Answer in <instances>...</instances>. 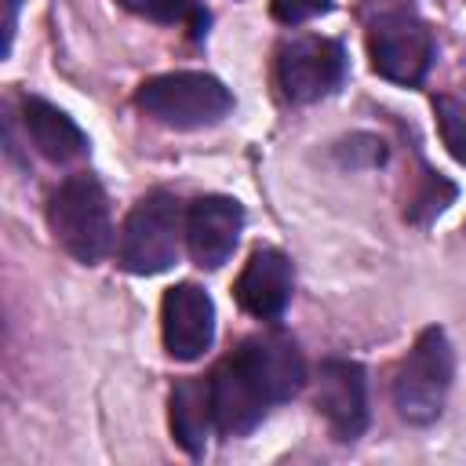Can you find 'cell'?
Masks as SVG:
<instances>
[{
	"mask_svg": "<svg viewBox=\"0 0 466 466\" xmlns=\"http://www.w3.org/2000/svg\"><path fill=\"white\" fill-rule=\"evenodd\" d=\"M451 197H455V186H451V182H444V178H437V175H426L419 197H415L411 208H408V218H411V222H430L433 215H441V211L448 208Z\"/></svg>",
	"mask_w": 466,
	"mask_h": 466,
	"instance_id": "e0dca14e",
	"label": "cell"
},
{
	"mask_svg": "<svg viewBox=\"0 0 466 466\" xmlns=\"http://www.w3.org/2000/svg\"><path fill=\"white\" fill-rule=\"evenodd\" d=\"M215 426V408H211V375H189L178 379L171 390V433L175 441L189 451L200 455L208 444V433Z\"/></svg>",
	"mask_w": 466,
	"mask_h": 466,
	"instance_id": "5bb4252c",
	"label": "cell"
},
{
	"mask_svg": "<svg viewBox=\"0 0 466 466\" xmlns=\"http://www.w3.org/2000/svg\"><path fill=\"white\" fill-rule=\"evenodd\" d=\"M47 222L55 240L84 266H95L113 251L109 197L95 175H69L51 193Z\"/></svg>",
	"mask_w": 466,
	"mask_h": 466,
	"instance_id": "6da1fadb",
	"label": "cell"
},
{
	"mask_svg": "<svg viewBox=\"0 0 466 466\" xmlns=\"http://www.w3.org/2000/svg\"><path fill=\"white\" fill-rule=\"evenodd\" d=\"M317 411L339 441H357L368 430V379L357 360L328 357L317 375Z\"/></svg>",
	"mask_w": 466,
	"mask_h": 466,
	"instance_id": "9c48e42d",
	"label": "cell"
},
{
	"mask_svg": "<svg viewBox=\"0 0 466 466\" xmlns=\"http://www.w3.org/2000/svg\"><path fill=\"white\" fill-rule=\"evenodd\" d=\"M451 375H455V353L444 328L437 324L422 328L393 379V404L400 419L411 426H430L433 419H441L451 390Z\"/></svg>",
	"mask_w": 466,
	"mask_h": 466,
	"instance_id": "7a4b0ae2",
	"label": "cell"
},
{
	"mask_svg": "<svg viewBox=\"0 0 466 466\" xmlns=\"http://www.w3.org/2000/svg\"><path fill=\"white\" fill-rule=\"evenodd\" d=\"M186 240V211L171 193L142 197L120 229V266L138 277H153L175 266L178 248Z\"/></svg>",
	"mask_w": 466,
	"mask_h": 466,
	"instance_id": "3957f363",
	"label": "cell"
},
{
	"mask_svg": "<svg viewBox=\"0 0 466 466\" xmlns=\"http://www.w3.org/2000/svg\"><path fill=\"white\" fill-rule=\"evenodd\" d=\"M7 7V18H4V55L11 51V40H15V18H18V0H4Z\"/></svg>",
	"mask_w": 466,
	"mask_h": 466,
	"instance_id": "d6986e66",
	"label": "cell"
},
{
	"mask_svg": "<svg viewBox=\"0 0 466 466\" xmlns=\"http://www.w3.org/2000/svg\"><path fill=\"white\" fill-rule=\"evenodd\" d=\"M368 55L379 76L393 84H419L433 62V36L411 11H390L375 18L368 33Z\"/></svg>",
	"mask_w": 466,
	"mask_h": 466,
	"instance_id": "8992f818",
	"label": "cell"
},
{
	"mask_svg": "<svg viewBox=\"0 0 466 466\" xmlns=\"http://www.w3.org/2000/svg\"><path fill=\"white\" fill-rule=\"evenodd\" d=\"M211 408H215V430L222 437L251 433L262 422V415L269 411L266 397L255 390V382L244 375V368L237 364L233 353L211 371Z\"/></svg>",
	"mask_w": 466,
	"mask_h": 466,
	"instance_id": "7c38bea8",
	"label": "cell"
},
{
	"mask_svg": "<svg viewBox=\"0 0 466 466\" xmlns=\"http://www.w3.org/2000/svg\"><path fill=\"white\" fill-rule=\"evenodd\" d=\"M135 102L160 124L167 127H211L218 120L229 116L233 109V95L229 87L211 76V73H197V69H178V73H164L153 76L138 87Z\"/></svg>",
	"mask_w": 466,
	"mask_h": 466,
	"instance_id": "277c9868",
	"label": "cell"
},
{
	"mask_svg": "<svg viewBox=\"0 0 466 466\" xmlns=\"http://www.w3.org/2000/svg\"><path fill=\"white\" fill-rule=\"evenodd\" d=\"M237 302L244 313L258 320H277L291 299V262L277 248H255L251 258L244 262L237 288Z\"/></svg>",
	"mask_w": 466,
	"mask_h": 466,
	"instance_id": "8fae6325",
	"label": "cell"
},
{
	"mask_svg": "<svg viewBox=\"0 0 466 466\" xmlns=\"http://www.w3.org/2000/svg\"><path fill=\"white\" fill-rule=\"evenodd\" d=\"M160 328H164V350L175 360H197L215 342V302L204 288L193 280H182L164 291L160 306Z\"/></svg>",
	"mask_w": 466,
	"mask_h": 466,
	"instance_id": "ba28073f",
	"label": "cell"
},
{
	"mask_svg": "<svg viewBox=\"0 0 466 466\" xmlns=\"http://www.w3.org/2000/svg\"><path fill=\"white\" fill-rule=\"evenodd\" d=\"M240 229H244V208L233 197L208 193L197 197L186 211V248L193 262L204 269H218L233 255Z\"/></svg>",
	"mask_w": 466,
	"mask_h": 466,
	"instance_id": "30bf717a",
	"label": "cell"
},
{
	"mask_svg": "<svg viewBox=\"0 0 466 466\" xmlns=\"http://www.w3.org/2000/svg\"><path fill=\"white\" fill-rule=\"evenodd\" d=\"M22 120H25L33 146L51 164H69V160L87 157V135L80 131V124L58 106H51L47 98H36V95L22 98Z\"/></svg>",
	"mask_w": 466,
	"mask_h": 466,
	"instance_id": "4fadbf2b",
	"label": "cell"
},
{
	"mask_svg": "<svg viewBox=\"0 0 466 466\" xmlns=\"http://www.w3.org/2000/svg\"><path fill=\"white\" fill-rule=\"evenodd\" d=\"M233 357L244 368V375L255 382V390L266 397L269 408L291 400L306 386V360L295 339H288L284 331H258L244 339L233 350Z\"/></svg>",
	"mask_w": 466,
	"mask_h": 466,
	"instance_id": "52a82bcc",
	"label": "cell"
},
{
	"mask_svg": "<svg viewBox=\"0 0 466 466\" xmlns=\"http://www.w3.org/2000/svg\"><path fill=\"white\" fill-rule=\"evenodd\" d=\"M116 4L131 15L160 22V25H182L193 40H200L208 33V22H211L200 0H116Z\"/></svg>",
	"mask_w": 466,
	"mask_h": 466,
	"instance_id": "9a60e30c",
	"label": "cell"
},
{
	"mask_svg": "<svg viewBox=\"0 0 466 466\" xmlns=\"http://www.w3.org/2000/svg\"><path fill=\"white\" fill-rule=\"evenodd\" d=\"M433 116H437V131H441V142L448 146V153L466 164V109L448 98V95H437L433 98Z\"/></svg>",
	"mask_w": 466,
	"mask_h": 466,
	"instance_id": "2e32d148",
	"label": "cell"
},
{
	"mask_svg": "<svg viewBox=\"0 0 466 466\" xmlns=\"http://www.w3.org/2000/svg\"><path fill=\"white\" fill-rule=\"evenodd\" d=\"M346 51L331 36H291L277 51V84L288 102H317L342 84Z\"/></svg>",
	"mask_w": 466,
	"mask_h": 466,
	"instance_id": "5b68a950",
	"label": "cell"
},
{
	"mask_svg": "<svg viewBox=\"0 0 466 466\" xmlns=\"http://www.w3.org/2000/svg\"><path fill=\"white\" fill-rule=\"evenodd\" d=\"M269 11L280 25H302V22L331 11V0H269Z\"/></svg>",
	"mask_w": 466,
	"mask_h": 466,
	"instance_id": "ac0fdd59",
	"label": "cell"
}]
</instances>
